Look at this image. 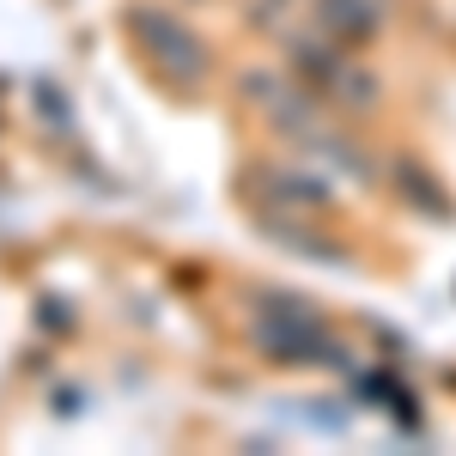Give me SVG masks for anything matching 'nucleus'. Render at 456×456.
<instances>
[{
  "mask_svg": "<svg viewBox=\"0 0 456 456\" xmlns=\"http://www.w3.org/2000/svg\"><path fill=\"white\" fill-rule=\"evenodd\" d=\"M256 335H262V347H274V359H305L298 347H316V322L298 311L292 298H281V311L262 316V329H256Z\"/></svg>",
  "mask_w": 456,
  "mask_h": 456,
  "instance_id": "obj_2",
  "label": "nucleus"
},
{
  "mask_svg": "<svg viewBox=\"0 0 456 456\" xmlns=\"http://www.w3.org/2000/svg\"><path fill=\"white\" fill-rule=\"evenodd\" d=\"M122 25H128V37L141 43V55L165 73V79H176V86H201V79H208V49H201V37L189 31L183 19H171L165 6H128Z\"/></svg>",
  "mask_w": 456,
  "mask_h": 456,
  "instance_id": "obj_1",
  "label": "nucleus"
}]
</instances>
